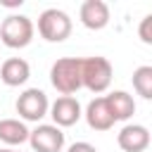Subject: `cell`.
<instances>
[{
	"label": "cell",
	"mask_w": 152,
	"mask_h": 152,
	"mask_svg": "<svg viewBox=\"0 0 152 152\" xmlns=\"http://www.w3.org/2000/svg\"><path fill=\"white\" fill-rule=\"evenodd\" d=\"M0 152H19V150H12V147H5V150H0Z\"/></svg>",
	"instance_id": "cell-17"
},
{
	"label": "cell",
	"mask_w": 152,
	"mask_h": 152,
	"mask_svg": "<svg viewBox=\"0 0 152 152\" xmlns=\"http://www.w3.org/2000/svg\"><path fill=\"white\" fill-rule=\"evenodd\" d=\"M83 116H86V121H88V126H90L93 131H109V128L116 124L114 116H112V112H109V107H107L104 95L90 100L88 107H86V114H83Z\"/></svg>",
	"instance_id": "cell-10"
},
{
	"label": "cell",
	"mask_w": 152,
	"mask_h": 152,
	"mask_svg": "<svg viewBox=\"0 0 152 152\" xmlns=\"http://www.w3.org/2000/svg\"><path fill=\"white\" fill-rule=\"evenodd\" d=\"M50 109V100L40 88H26L17 97V114L24 121H40Z\"/></svg>",
	"instance_id": "cell-5"
},
{
	"label": "cell",
	"mask_w": 152,
	"mask_h": 152,
	"mask_svg": "<svg viewBox=\"0 0 152 152\" xmlns=\"http://www.w3.org/2000/svg\"><path fill=\"white\" fill-rule=\"evenodd\" d=\"M104 100H107V107H109L114 121H128L135 114V100L126 90H114V93L104 95Z\"/></svg>",
	"instance_id": "cell-12"
},
{
	"label": "cell",
	"mask_w": 152,
	"mask_h": 152,
	"mask_svg": "<svg viewBox=\"0 0 152 152\" xmlns=\"http://www.w3.org/2000/svg\"><path fill=\"white\" fill-rule=\"evenodd\" d=\"M50 83L62 95H74L81 90V57H59L50 69Z\"/></svg>",
	"instance_id": "cell-2"
},
{
	"label": "cell",
	"mask_w": 152,
	"mask_h": 152,
	"mask_svg": "<svg viewBox=\"0 0 152 152\" xmlns=\"http://www.w3.org/2000/svg\"><path fill=\"white\" fill-rule=\"evenodd\" d=\"M112 76L114 69L107 57H81V83L90 93H104L112 83Z\"/></svg>",
	"instance_id": "cell-1"
},
{
	"label": "cell",
	"mask_w": 152,
	"mask_h": 152,
	"mask_svg": "<svg viewBox=\"0 0 152 152\" xmlns=\"http://www.w3.org/2000/svg\"><path fill=\"white\" fill-rule=\"evenodd\" d=\"M38 33L48 43H62L71 33V17L57 7L43 10L38 17Z\"/></svg>",
	"instance_id": "cell-4"
},
{
	"label": "cell",
	"mask_w": 152,
	"mask_h": 152,
	"mask_svg": "<svg viewBox=\"0 0 152 152\" xmlns=\"http://www.w3.org/2000/svg\"><path fill=\"white\" fill-rule=\"evenodd\" d=\"M28 142L33 152H62L64 133L52 124H38L33 131H28Z\"/></svg>",
	"instance_id": "cell-6"
},
{
	"label": "cell",
	"mask_w": 152,
	"mask_h": 152,
	"mask_svg": "<svg viewBox=\"0 0 152 152\" xmlns=\"http://www.w3.org/2000/svg\"><path fill=\"white\" fill-rule=\"evenodd\" d=\"M48 114L52 116V126H57V128H69V126H74V124L83 116L81 104H78V100H76L74 95H62V97H57V100L50 104Z\"/></svg>",
	"instance_id": "cell-7"
},
{
	"label": "cell",
	"mask_w": 152,
	"mask_h": 152,
	"mask_svg": "<svg viewBox=\"0 0 152 152\" xmlns=\"http://www.w3.org/2000/svg\"><path fill=\"white\" fill-rule=\"evenodd\" d=\"M116 142L124 152H145L150 147V131L142 124H126L119 131Z\"/></svg>",
	"instance_id": "cell-8"
},
{
	"label": "cell",
	"mask_w": 152,
	"mask_h": 152,
	"mask_svg": "<svg viewBox=\"0 0 152 152\" xmlns=\"http://www.w3.org/2000/svg\"><path fill=\"white\" fill-rule=\"evenodd\" d=\"M33 31H36L33 21L26 14H10L0 24V40L7 48L19 50V48H26L33 40Z\"/></svg>",
	"instance_id": "cell-3"
},
{
	"label": "cell",
	"mask_w": 152,
	"mask_h": 152,
	"mask_svg": "<svg viewBox=\"0 0 152 152\" xmlns=\"http://www.w3.org/2000/svg\"><path fill=\"white\" fill-rule=\"evenodd\" d=\"M28 76H31V66H28V62L21 59V57H10V59H5L2 66H0V78H2V83L10 86V88L24 86V83L28 81Z\"/></svg>",
	"instance_id": "cell-11"
},
{
	"label": "cell",
	"mask_w": 152,
	"mask_h": 152,
	"mask_svg": "<svg viewBox=\"0 0 152 152\" xmlns=\"http://www.w3.org/2000/svg\"><path fill=\"white\" fill-rule=\"evenodd\" d=\"M138 33H140V40L142 43H152V14H147V17H142V21H140V28H138Z\"/></svg>",
	"instance_id": "cell-15"
},
{
	"label": "cell",
	"mask_w": 152,
	"mask_h": 152,
	"mask_svg": "<svg viewBox=\"0 0 152 152\" xmlns=\"http://www.w3.org/2000/svg\"><path fill=\"white\" fill-rule=\"evenodd\" d=\"M81 24L90 31H100L109 24V5L102 0H86L78 10Z\"/></svg>",
	"instance_id": "cell-9"
},
{
	"label": "cell",
	"mask_w": 152,
	"mask_h": 152,
	"mask_svg": "<svg viewBox=\"0 0 152 152\" xmlns=\"http://www.w3.org/2000/svg\"><path fill=\"white\" fill-rule=\"evenodd\" d=\"M0 140L5 145H21L28 140V128L19 119H0Z\"/></svg>",
	"instance_id": "cell-13"
},
{
	"label": "cell",
	"mask_w": 152,
	"mask_h": 152,
	"mask_svg": "<svg viewBox=\"0 0 152 152\" xmlns=\"http://www.w3.org/2000/svg\"><path fill=\"white\" fill-rule=\"evenodd\" d=\"M133 88L140 97H145V100L152 97V66L150 64H142L133 71Z\"/></svg>",
	"instance_id": "cell-14"
},
{
	"label": "cell",
	"mask_w": 152,
	"mask_h": 152,
	"mask_svg": "<svg viewBox=\"0 0 152 152\" xmlns=\"http://www.w3.org/2000/svg\"><path fill=\"white\" fill-rule=\"evenodd\" d=\"M66 152H97V150H95V145H90V142L81 140V142H74V145H69V150H66Z\"/></svg>",
	"instance_id": "cell-16"
}]
</instances>
